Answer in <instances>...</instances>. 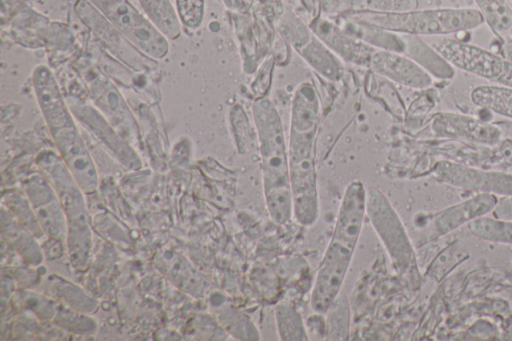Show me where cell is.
<instances>
[{
    "label": "cell",
    "mask_w": 512,
    "mask_h": 341,
    "mask_svg": "<svg viewBox=\"0 0 512 341\" xmlns=\"http://www.w3.org/2000/svg\"><path fill=\"white\" fill-rule=\"evenodd\" d=\"M433 128L441 136L464 138L484 144H495L501 136V132L497 127L478 119L455 113H441L437 115Z\"/></svg>",
    "instance_id": "obj_18"
},
{
    "label": "cell",
    "mask_w": 512,
    "mask_h": 341,
    "mask_svg": "<svg viewBox=\"0 0 512 341\" xmlns=\"http://www.w3.org/2000/svg\"><path fill=\"white\" fill-rule=\"evenodd\" d=\"M366 213L395 268L406 272L414 260L412 246L397 213L379 189L367 190Z\"/></svg>",
    "instance_id": "obj_6"
},
{
    "label": "cell",
    "mask_w": 512,
    "mask_h": 341,
    "mask_svg": "<svg viewBox=\"0 0 512 341\" xmlns=\"http://www.w3.org/2000/svg\"><path fill=\"white\" fill-rule=\"evenodd\" d=\"M317 125H290L289 174L293 216L304 226L313 225L319 215L314 161Z\"/></svg>",
    "instance_id": "obj_4"
},
{
    "label": "cell",
    "mask_w": 512,
    "mask_h": 341,
    "mask_svg": "<svg viewBox=\"0 0 512 341\" xmlns=\"http://www.w3.org/2000/svg\"><path fill=\"white\" fill-rule=\"evenodd\" d=\"M139 51L154 60L166 57L168 39L129 0H89Z\"/></svg>",
    "instance_id": "obj_5"
},
{
    "label": "cell",
    "mask_w": 512,
    "mask_h": 341,
    "mask_svg": "<svg viewBox=\"0 0 512 341\" xmlns=\"http://www.w3.org/2000/svg\"><path fill=\"white\" fill-rule=\"evenodd\" d=\"M502 56L512 60V38H510L502 47Z\"/></svg>",
    "instance_id": "obj_35"
},
{
    "label": "cell",
    "mask_w": 512,
    "mask_h": 341,
    "mask_svg": "<svg viewBox=\"0 0 512 341\" xmlns=\"http://www.w3.org/2000/svg\"><path fill=\"white\" fill-rule=\"evenodd\" d=\"M66 100L73 116L76 117L121 164L130 169H138L141 167V161L134 149L96 107L72 96H67Z\"/></svg>",
    "instance_id": "obj_11"
},
{
    "label": "cell",
    "mask_w": 512,
    "mask_h": 341,
    "mask_svg": "<svg viewBox=\"0 0 512 341\" xmlns=\"http://www.w3.org/2000/svg\"><path fill=\"white\" fill-rule=\"evenodd\" d=\"M497 202L496 195L480 193L441 211L435 219V228L438 233L447 234L492 211Z\"/></svg>",
    "instance_id": "obj_19"
},
{
    "label": "cell",
    "mask_w": 512,
    "mask_h": 341,
    "mask_svg": "<svg viewBox=\"0 0 512 341\" xmlns=\"http://www.w3.org/2000/svg\"><path fill=\"white\" fill-rule=\"evenodd\" d=\"M37 164L53 187L68 220V230L86 228L87 215L82 197V189L60 155L53 151H43Z\"/></svg>",
    "instance_id": "obj_9"
},
{
    "label": "cell",
    "mask_w": 512,
    "mask_h": 341,
    "mask_svg": "<svg viewBox=\"0 0 512 341\" xmlns=\"http://www.w3.org/2000/svg\"><path fill=\"white\" fill-rule=\"evenodd\" d=\"M468 227L482 240L512 244V220L481 216L470 221Z\"/></svg>",
    "instance_id": "obj_26"
},
{
    "label": "cell",
    "mask_w": 512,
    "mask_h": 341,
    "mask_svg": "<svg viewBox=\"0 0 512 341\" xmlns=\"http://www.w3.org/2000/svg\"><path fill=\"white\" fill-rule=\"evenodd\" d=\"M261 159L264 197L272 220L286 224L293 216L290 188L289 155L280 116L269 99L254 102Z\"/></svg>",
    "instance_id": "obj_2"
},
{
    "label": "cell",
    "mask_w": 512,
    "mask_h": 341,
    "mask_svg": "<svg viewBox=\"0 0 512 341\" xmlns=\"http://www.w3.org/2000/svg\"><path fill=\"white\" fill-rule=\"evenodd\" d=\"M405 52L429 74L441 79H451L455 75L453 66L442 55L427 45L418 36L404 35Z\"/></svg>",
    "instance_id": "obj_22"
},
{
    "label": "cell",
    "mask_w": 512,
    "mask_h": 341,
    "mask_svg": "<svg viewBox=\"0 0 512 341\" xmlns=\"http://www.w3.org/2000/svg\"><path fill=\"white\" fill-rule=\"evenodd\" d=\"M326 314V339L345 340L349 336L350 308L344 294H339L330 305Z\"/></svg>",
    "instance_id": "obj_28"
},
{
    "label": "cell",
    "mask_w": 512,
    "mask_h": 341,
    "mask_svg": "<svg viewBox=\"0 0 512 341\" xmlns=\"http://www.w3.org/2000/svg\"><path fill=\"white\" fill-rule=\"evenodd\" d=\"M278 31L297 50L309 42L313 33L301 19L290 10H286L277 24Z\"/></svg>",
    "instance_id": "obj_30"
},
{
    "label": "cell",
    "mask_w": 512,
    "mask_h": 341,
    "mask_svg": "<svg viewBox=\"0 0 512 341\" xmlns=\"http://www.w3.org/2000/svg\"><path fill=\"white\" fill-rule=\"evenodd\" d=\"M143 12L169 40L181 35V22L170 0H138Z\"/></svg>",
    "instance_id": "obj_23"
},
{
    "label": "cell",
    "mask_w": 512,
    "mask_h": 341,
    "mask_svg": "<svg viewBox=\"0 0 512 341\" xmlns=\"http://www.w3.org/2000/svg\"><path fill=\"white\" fill-rule=\"evenodd\" d=\"M59 155L83 192L97 188L98 174L94 161L75 123L51 133Z\"/></svg>",
    "instance_id": "obj_13"
},
{
    "label": "cell",
    "mask_w": 512,
    "mask_h": 341,
    "mask_svg": "<svg viewBox=\"0 0 512 341\" xmlns=\"http://www.w3.org/2000/svg\"><path fill=\"white\" fill-rule=\"evenodd\" d=\"M32 86L50 133L74 123L67 100L48 66L40 64L34 68Z\"/></svg>",
    "instance_id": "obj_14"
},
{
    "label": "cell",
    "mask_w": 512,
    "mask_h": 341,
    "mask_svg": "<svg viewBox=\"0 0 512 341\" xmlns=\"http://www.w3.org/2000/svg\"><path fill=\"white\" fill-rule=\"evenodd\" d=\"M275 317L281 340L309 339L300 313L290 304H279L275 310Z\"/></svg>",
    "instance_id": "obj_29"
},
{
    "label": "cell",
    "mask_w": 512,
    "mask_h": 341,
    "mask_svg": "<svg viewBox=\"0 0 512 341\" xmlns=\"http://www.w3.org/2000/svg\"><path fill=\"white\" fill-rule=\"evenodd\" d=\"M336 23L349 35L378 49L399 53L405 52V42L402 36L388 31L366 21L348 15L337 17Z\"/></svg>",
    "instance_id": "obj_20"
},
{
    "label": "cell",
    "mask_w": 512,
    "mask_h": 341,
    "mask_svg": "<svg viewBox=\"0 0 512 341\" xmlns=\"http://www.w3.org/2000/svg\"><path fill=\"white\" fill-rule=\"evenodd\" d=\"M175 7L183 26L197 29L202 24L205 0H175Z\"/></svg>",
    "instance_id": "obj_31"
},
{
    "label": "cell",
    "mask_w": 512,
    "mask_h": 341,
    "mask_svg": "<svg viewBox=\"0 0 512 341\" xmlns=\"http://www.w3.org/2000/svg\"><path fill=\"white\" fill-rule=\"evenodd\" d=\"M484 22L497 35L512 30V9L506 0H475Z\"/></svg>",
    "instance_id": "obj_27"
},
{
    "label": "cell",
    "mask_w": 512,
    "mask_h": 341,
    "mask_svg": "<svg viewBox=\"0 0 512 341\" xmlns=\"http://www.w3.org/2000/svg\"><path fill=\"white\" fill-rule=\"evenodd\" d=\"M435 49L453 67L490 82L497 83L507 59L482 47L452 38H444Z\"/></svg>",
    "instance_id": "obj_10"
},
{
    "label": "cell",
    "mask_w": 512,
    "mask_h": 341,
    "mask_svg": "<svg viewBox=\"0 0 512 341\" xmlns=\"http://www.w3.org/2000/svg\"><path fill=\"white\" fill-rule=\"evenodd\" d=\"M26 191L43 230L53 239L65 238L68 230L66 215L49 181L33 177L27 183Z\"/></svg>",
    "instance_id": "obj_15"
},
{
    "label": "cell",
    "mask_w": 512,
    "mask_h": 341,
    "mask_svg": "<svg viewBox=\"0 0 512 341\" xmlns=\"http://www.w3.org/2000/svg\"><path fill=\"white\" fill-rule=\"evenodd\" d=\"M471 101L482 108L512 119V89L500 85H479L470 93Z\"/></svg>",
    "instance_id": "obj_25"
},
{
    "label": "cell",
    "mask_w": 512,
    "mask_h": 341,
    "mask_svg": "<svg viewBox=\"0 0 512 341\" xmlns=\"http://www.w3.org/2000/svg\"><path fill=\"white\" fill-rule=\"evenodd\" d=\"M435 177L441 182L466 190L512 196V174L487 171L460 163L442 161L436 164Z\"/></svg>",
    "instance_id": "obj_12"
},
{
    "label": "cell",
    "mask_w": 512,
    "mask_h": 341,
    "mask_svg": "<svg viewBox=\"0 0 512 341\" xmlns=\"http://www.w3.org/2000/svg\"><path fill=\"white\" fill-rule=\"evenodd\" d=\"M464 247H460L459 244H454L449 248H446L439 257L440 267L437 268V274H446L457 262L464 257Z\"/></svg>",
    "instance_id": "obj_32"
},
{
    "label": "cell",
    "mask_w": 512,
    "mask_h": 341,
    "mask_svg": "<svg viewBox=\"0 0 512 341\" xmlns=\"http://www.w3.org/2000/svg\"><path fill=\"white\" fill-rule=\"evenodd\" d=\"M496 85L512 89V60L507 59L505 69L498 79Z\"/></svg>",
    "instance_id": "obj_34"
},
{
    "label": "cell",
    "mask_w": 512,
    "mask_h": 341,
    "mask_svg": "<svg viewBox=\"0 0 512 341\" xmlns=\"http://www.w3.org/2000/svg\"><path fill=\"white\" fill-rule=\"evenodd\" d=\"M298 51L312 68L326 78L338 80L341 77L342 68L339 60L314 34Z\"/></svg>",
    "instance_id": "obj_24"
},
{
    "label": "cell",
    "mask_w": 512,
    "mask_h": 341,
    "mask_svg": "<svg viewBox=\"0 0 512 341\" xmlns=\"http://www.w3.org/2000/svg\"><path fill=\"white\" fill-rule=\"evenodd\" d=\"M74 12L104 47L127 67L144 72L157 65L156 60L149 58L131 44L89 0H77Z\"/></svg>",
    "instance_id": "obj_7"
},
{
    "label": "cell",
    "mask_w": 512,
    "mask_h": 341,
    "mask_svg": "<svg viewBox=\"0 0 512 341\" xmlns=\"http://www.w3.org/2000/svg\"><path fill=\"white\" fill-rule=\"evenodd\" d=\"M491 212L495 218L512 220V196L498 200L496 206Z\"/></svg>",
    "instance_id": "obj_33"
},
{
    "label": "cell",
    "mask_w": 512,
    "mask_h": 341,
    "mask_svg": "<svg viewBox=\"0 0 512 341\" xmlns=\"http://www.w3.org/2000/svg\"><path fill=\"white\" fill-rule=\"evenodd\" d=\"M322 10L332 15L361 12L395 13L417 9L418 0H321Z\"/></svg>",
    "instance_id": "obj_21"
},
{
    "label": "cell",
    "mask_w": 512,
    "mask_h": 341,
    "mask_svg": "<svg viewBox=\"0 0 512 341\" xmlns=\"http://www.w3.org/2000/svg\"><path fill=\"white\" fill-rule=\"evenodd\" d=\"M369 66L381 76L414 89H426L432 85L431 75L412 58L399 52L376 49Z\"/></svg>",
    "instance_id": "obj_16"
},
{
    "label": "cell",
    "mask_w": 512,
    "mask_h": 341,
    "mask_svg": "<svg viewBox=\"0 0 512 341\" xmlns=\"http://www.w3.org/2000/svg\"><path fill=\"white\" fill-rule=\"evenodd\" d=\"M388 31L404 35H448L478 28L484 20L474 8H437L395 13L348 14Z\"/></svg>",
    "instance_id": "obj_3"
},
{
    "label": "cell",
    "mask_w": 512,
    "mask_h": 341,
    "mask_svg": "<svg viewBox=\"0 0 512 341\" xmlns=\"http://www.w3.org/2000/svg\"><path fill=\"white\" fill-rule=\"evenodd\" d=\"M81 73L95 107L125 140H135V120L114 83L94 66H84Z\"/></svg>",
    "instance_id": "obj_8"
},
{
    "label": "cell",
    "mask_w": 512,
    "mask_h": 341,
    "mask_svg": "<svg viewBox=\"0 0 512 341\" xmlns=\"http://www.w3.org/2000/svg\"><path fill=\"white\" fill-rule=\"evenodd\" d=\"M366 193L360 181L350 183L343 195L335 228L316 273L310 305L324 314L340 294L352 261L366 213Z\"/></svg>",
    "instance_id": "obj_1"
},
{
    "label": "cell",
    "mask_w": 512,
    "mask_h": 341,
    "mask_svg": "<svg viewBox=\"0 0 512 341\" xmlns=\"http://www.w3.org/2000/svg\"><path fill=\"white\" fill-rule=\"evenodd\" d=\"M309 28L333 53L347 62L369 65L376 50L373 46L349 35L328 18L316 17L309 24Z\"/></svg>",
    "instance_id": "obj_17"
}]
</instances>
